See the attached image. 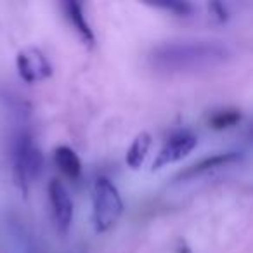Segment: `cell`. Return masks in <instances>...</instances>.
<instances>
[{"mask_svg": "<svg viewBox=\"0 0 253 253\" xmlns=\"http://www.w3.org/2000/svg\"><path fill=\"white\" fill-rule=\"evenodd\" d=\"M123 213V200L116 186L106 177H99L92 189V222L97 234L108 232Z\"/></svg>", "mask_w": 253, "mask_h": 253, "instance_id": "obj_1", "label": "cell"}, {"mask_svg": "<svg viewBox=\"0 0 253 253\" xmlns=\"http://www.w3.org/2000/svg\"><path fill=\"white\" fill-rule=\"evenodd\" d=\"M42 169L43 156L39 146L30 135H21L14 149V180L16 186L23 191V194L28 193L30 182H33L40 175Z\"/></svg>", "mask_w": 253, "mask_h": 253, "instance_id": "obj_2", "label": "cell"}, {"mask_svg": "<svg viewBox=\"0 0 253 253\" xmlns=\"http://www.w3.org/2000/svg\"><path fill=\"white\" fill-rule=\"evenodd\" d=\"M16 68H18L21 80L26 84H39L52 75V66L49 59L37 47H26L19 50L16 56Z\"/></svg>", "mask_w": 253, "mask_h": 253, "instance_id": "obj_3", "label": "cell"}, {"mask_svg": "<svg viewBox=\"0 0 253 253\" xmlns=\"http://www.w3.org/2000/svg\"><path fill=\"white\" fill-rule=\"evenodd\" d=\"M49 201L50 210H52V218L57 231L61 234H66L70 231L71 220H73V201L70 198V193L64 187V184L59 179H52L49 182Z\"/></svg>", "mask_w": 253, "mask_h": 253, "instance_id": "obj_4", "label": "cell"}, {"mask_svg": "<svg viewBox=\"0 0 253 253\" xmlns=\"http://www.w3.org/2000/svg\"><path fill=\"white\" fill-rule=\"evenodd\" d=\"M198 146V137L191 132H179L173 134L169 141L163 144V148L160 149L158 156L153 162V172L160 170L167 165H172L175 162H180L182 158H186L191 151Z\"/></svg>", "mask_w": 253, "mask_h": 253, "instance_id": "obj_5", "label": "cell"}, {"mask_svg": "<svg viewBox=\"0 0 253 253\" xmlns=\"http://www.w3.org/2000/svg\"><path fill=\"white\" fill-rule=\"evenodd\" d=\"M241 158H243V156L239 155L238 151H225V153H217V155L207 156V158L200 160V162L189 165L186 170H182V172H180L179 175L175 177V180H177V182H182V180L194 179V177L203 175V173L210 172V170L222 169V167L232 165V163L239 162Z\"/></svg>", "mask_w": 253, "mask_h": 253, "instance_id": "obj_6", "label": "cell"}, {"mask_svg": "<svg viewBox=\"0 0 253 253\" xmlns=\"http://www.w3.org/2000/svg\"><path fill=\"white\" fill-rule=\"evenodd\" d=\"M63 9H64V14H66V19L70 21V25L77 30L80 39L84 40L85 43H88V45H94L95 35H94V32H92L90 25H88V21L85 19L82 4L73 2V0H68V2H63Z\"/></svg>", "mask_w": 253, "mask_h": 253, "instance_id": "obj_7", "label": "cell"}, {"mask_svg": "<svg viewBox=\"0 0 253 253\" xmlns=\"http://www.w3.org/2000/svg\"><path fill=\"white\" fill-rule=\"evenodd\" d=\"M151 142H153V137L149 132H141V134L135 135L130 148L126 149V156H125L126 167H130L132 170L141 169L142 163L146 162V158H148V155H149Z\"/></svg>", "mask_w": 253, "mask_h": 253, "instance_id": "obj_8", "label": "cell"}, {"mask_svg": "<svg viewBox=\"0 0 253 253\" xmlns=\"http://www.w3.org/2000/svg\"><path fill=\"white\" fill-rule=\"evenodd\" d=\"M54 163L70 179H78L82 175V160L68 146H59L54 149Z\"/></svg>", "mask_w": 253, "mask_h": 253, "instance_id": "obj_9", "label": "cell"}, {"mask_svg": "<svg viewBox=\"0 0 253 253\" xmlns=\"http://www.w3.org/2000/svg\"><path fill=\"white\" fill-rule=\"evenodd\" d=\"M243 120V113L238 108H224L217 109L208 116V126L213 130H227L236 126Z\"/></svg>", "mask_w": 253, "mask_h": 253, "instance_id": "obj_10", "label": "cell"}, {"mask_svg": "<svg viewBox=\"0 0 253 253\" xmlns=\"http://www.w3.org/2000/svg\"><path fill=\"white\" fill-rule=\"evenodd\" d=\"M160 7L175 12L177 16H187L191 11H193V7H191L189 4H186V2H170V4H162Z\"/></svg>", "mask_w": 253, "mask_h": 253, "instance_id": "obj_11", "label": "cell"}, {"mask_svg": "<svg viewBox=\"0 0 253 253\" xmlns=\"http://www.w3.org/2000/svg\"><path fill=\"white\" fill-rule=\"evenodd\" d=\"M208 7H210L211 14L217 16L220 21H225V18H227V9H225L224 5L222 4H210Z\"/></svg>", "mask_w": 253, "mask_h": 253, "instance_id": "obj_12", "label": "cell"}, {"mask_svg": "<svg viewBox=\"0 0 253 253\" xmlns=\"http://www.w3.org/2000/svg\"><path fill=\"white\" fill-rule=\"evenodd\" d=\"M177 253H191V250H189V246H187L186 243L182 245V241H180V246L177 248Z\"/></svg>", "mask_w": 253, "mask_h": 253, "instance_id": "obj_13", "label": "cell"}]
</instances>
